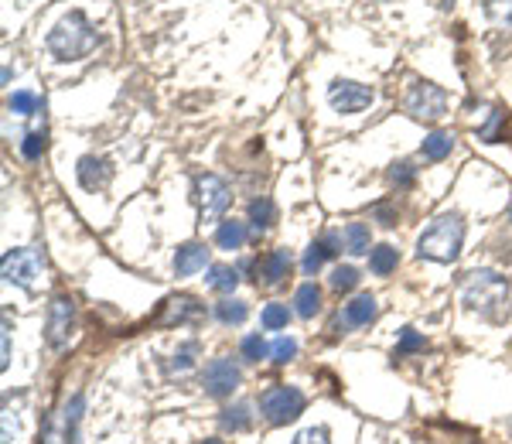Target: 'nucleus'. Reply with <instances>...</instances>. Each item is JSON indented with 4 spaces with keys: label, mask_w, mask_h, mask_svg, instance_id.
I'll return each mask as SVG.
<instances>
[{
    "label": "nucleus",
    "mask_w": 512,
    "mask_h": 444,
    "mask_svg": "<svg viewBox=\"0 0 512 444\" xmlns=\"http://www.w3.org/2000/svg\"><path fill=\"white\" fill-rule=\"evenodd\" d=\"M461 298H465L468 308L478 311L482 318L499 322L509 304V281L495 274V270H475V274H468L465 284H461Z\"/></svg>",
    "instance_id": "nucleus-1"
},
{
    "label": "nucleus",
    "mask_w": 512,
    "mask_h": 444,
    "mask_svg": "<svg viewBox=\"0 0 512 444\" xmlns=\"http://www.w3.org/2000/svg\"><path fill=\"white\" fill-rule=\"evenodd\" d=\"M96 41H99L96 28L86 21L82 11H69L52 31H48V48H52V55L62 62L86 59V55L96 48Z\"/></svg>",
    "instance_id": "nucleus-2"
},
{
    "label": "nucleus",
    "mask_w": 512,
    "mask_h": 444,
    "mask_svg": "<svg viewBox=\"0 0 512 444\" xmlns=\"http://www.w3.org/2000/svg\"><path fill=\"white\" fill-rule=\"evenodd\" d=\"M461 240H465V222L461 216H441L420 233L417 240V257L420 260H437V263H451L461 253Z\"/></svg>",
    "instance_id": "nucleus-3"
},
{
    "label": "nucleus",
    "mask_w": 512,
    "mask_h": 444,
    "mask_svg": "<svg viewBox=\"0 0 512 444\" xmlns=\"http://www.w3.org/2000/svg\"><path fill=\"white\" fill-rule=\"evenodd\" d=\"M403 110L420 123H437L448 113V93L441 86H434V82L417 79L410 82L407 96H403Z\"/></svg>",
    "instance_id": "nucleus-4"
},
{
    "label": "nucleus",
    "mask_w": 512,
    "mask_h": 444,
    "mask_svg": "<svg viewBox=\"0 0 512 444\" xmlns=\"http://www.w3.org/2000/svg\"><path fill=\"white\" fill-rule=\"evenodd\" d=\"M260 414L274 427L291 424L304 414V393L297 386H270L260 397Z\"/></svg>",
    "instance_id": "nucleus-5"
},
{
    "label": "nucleus",
    "mask_w": 512,
    "mask_h": 444,
    "mask_svg": "<svg viewBox=\"0 0 512 444\" xmlns=\"http://www.w3.org/2000/svg\"><path fill=\"white\" fill-rule=\"evenodd\" d=\"M4 281L7 284H18V287H35V281L45 270V260H41L38 250H7L4 253Z\"/></svg>",
    "instance_id": "nucleus-6"
},
{
    "label": "nucleus",
    "mask_w": 512,
    "mask_h": 444,
    "mask_svg": "<svg viewBox=\"0 0 512 444\" xmlns=\"http://www.w3.org/2000/svg\"><path fill=\"white\" fill-rule=\"evenodd\" d=\"M195 205L202 222H212L226 212L229 205V185L219 175H198L195 178Z\"/></svg>",
    "instance_id": "nucleus-7"
},
{
    "label": "nucleus",
    "mask_w": 512,
    "mask_h": 444,
    "mask_svg": "<svg viewBox=\"0 0 512 444\" xmlns=\"http://www.w3.org/2000/svg\"><path fill=\"white\" fill-rule=\"evenodd\" d=\"M373 89L362 86V82L355 79H335L332 86H328V103L335 106L338 113H359L366 110L369 103H373Z\"/></svg>",
    "instance_id": "nucleus-8"
},
{
    "label": "nucleus",
    "mask_w": 512,
    "mask_h": 444,
    "mask_svg": "<svg viewBox=\"0 0 512 444\" xmlns=\"http://www.w3.org/2000/svg\"><path fill=\"white\" fill-rule=\"evenodd\" d=\"M72 322H76V308H72V301L59 294L52 304H48V325H45V339L52 349H62V345H69L72 339Z\"/></svg>",
    "instance_id": "nucleus-9"
},
{
    "label": "nucleus",
    "mask_w": 512,
    "mask_h": 444,
    "mask_svg": "<svg viewBox=\"0 0 512 444\" xmlns=\"http://www.w3.org/2000/svg\"><path fill=\"white\" fill-rule=\"evenodd\" d=\"M239 380H243V373H239V366L233 359H212V363L202 369V390L209 393V397H229L239 386Z\"/></svg>",
    "instance_id": "nucleus-10"
},
{
    "label": "nucleus",
    "mask_w": 512,
    "mask_h": 444,
    "mask_svg": "<svg viewBox=\"0 0 512 444\" xmlns=\"http://www.w3.org/2000/svg\"><path fill=\"white\" fill-rule=\"evenodd\" d=\"M202 304H198L192 294H178V298H168L161 304V315H158V325H185V322H198L202 318Z\"/></svg>",
    "instance_id": "nucleus-11"
},
{
    "label": "nucleus",
    "mask_w": 512,
    "mask_h": 444,
    "mask_svg": "<svg viewBox=\"0 0 512 444\" xmlns=\"http://www.w3.org/2000/svg\"><path fill=\"white\" fill-rule=\"evenodd\" d=\"M373 318H376V298L373 294H359V298H352L342 308V315H338V328H362V325L373 322Z\"/></svg>",
    "instance_id": "nucleus-12"
},
{
    "label": "nucleus",
    "mask_w": 512,
    "mask_h": 444,
    "mask_svg": "<svg viewBox=\"0 0 512 444\" xmlns=\"http://www.w3.org/2000/svg\"><path fill=\"white\" fill-rule=\"evenodd\" d=\"M79 185L86 188V192H96V188H106V182H110V175H113V168H110V161L106 158H82L79 161Z\"/></svg>",
    "instance_id": "nucleus-13"
},
{
    "label": "nucleus",
    "mask_w": 512,
    "mask_h": 444,
    "mask_svg": "<svg viewBox=\"0 0 512 444\" xmlns=\"http://www.w3.org/2000/svg\"><path fill=\"white\" fill-rule=\"evenodd\" d=\"M209 263V246L205 243H185V246H178V253H175V274L178 277H192L198 274V270Z\"/></svg>",
    "instance_id": "nucleus-14"
},
{
    "label": "nucleus",
    "mask_w": 512,
    "mask_h": 444,
    "mask_svg": "<svg viewBox=\"0 0 512 444\" xmlns=\"http://www.w3.org/2000/svg\"><path fill=\"white\" fill-rule=\"evenodd\" d=\"M291 253L287 250H270L267 257L256 263V274L263 277V284H280L287 274H291Z\"/></svg>",
    "instance_id": "nucleus-15"
},
{
    "label": "nucleus",
    "mask_w": 512,
    "mask_h": 444,
    "mask_svg": "<svg viewBox=\"0 0 512 444\" xmlns=\"http://www.w3.org/2000/svg\"><path fill=\"white\" fill-rule=\"evenodd\" d=\"M338 246H342V240H338L335 233H328L325 240L311 243V250L304 253V274H318L321 263H325L328 257H335V253H338Z\"/></svg>",
    "instance_id": "nucleus-16"
},
{
    "label": "nucleus",
    "mask_w": 512,
    "mask_h": 444,
    "mask_svg": "<svg viewBox=\"0 0 512 444\" xmlns=\"http://www.w3.org/2000/svg\"><path fill=\"white\" fill-rule=\"evenodd\" d=\"M396 263H400V253H396L390 243H383V246H376V250H369V270H373L376 277L393 274Z\"/></svg>",
    "instance_id": "nucleus-17"
},
{
    "label": "nucleus",
    "mask_w": 512,
    "mask_h": 444,
    "mask_svg": "<svg viewBox=\"0 0 512 444\" xmlns=\"http://www.w3.org/2000/svg\"><path fill=\"white\" fill-rule=\"evenodd\" d=\"M318 308H321V291L315 284H301L297 287V294H294V311L301 318H315L318 315Z\"/></svg>",
    "instance_id": "nucleus-18"
},
{
    "label": "nucleus",
    "mask_w": 512,
    "mask_h": 444,
    "mask_svg": "<svg viewBox=\"0 0 512 444\" xmlns=\"http://www.w3.org/2000/svg\"><path fill=\"white\" fill-rule=\"evenodd\" d=\"M216 243L222 246V250H243L246 243V226L236 219H226L222 226L216 229Z\"/></svg>",
    "instance_id": "nucleus-19"
},
{
    "label": "nucleus",
    "mask_w": 512,
    "mask_h": 444,
    "mask_svg": "<svg viewBox=\"0 0 512 444\" xmlns=\"http://www.w3.org/2000/svg\"><path fill=\"white\" fill-rule=\"evenodd\" d=\"M451 147H454V137L451 134H444V130H434V134H427L424 137V158L427 161H444L451 154Z\"/></svg>",
    "instance_id": "nucleus-20"
},
{
    "label": "nucleus",
    "mask_w": 512,
    "mask_h": 444,
    "mask_svg": "<svg viewBox=\"0 0 512 444\" xmlns=\"http://www.w3.org/2000/svg\"><path fill=\"white\" fill-rule=\"evenodd\" d=\"M219 424L226 427V431H246V427L253 424V414H250V404H236V407H226L219 417Z\"/></svg>",
    "instance_id": "nucleus-21"
},
{
    "label": "nucleus",
    "mask_w": 512,
    "mask_h": 444,
    "mask_svg": "<svg viewBox=\"0 0 512 444\" xmlns=\"http://www.w3.org/2000/svg\"><path fill=\"white\" fill-rule=\"evenodd\" d=\"M345 250L355 253V257H359V253H369V226L366 222H349V226H345Z\"/></svg>",
    "instance_id": "nucleus-22"
},
{
    "label": "nucleus",
    "mask_w": 512,
    "mask_h": 444,
    "mask_svg": "<svg viewBox=\"0 0 512 444\" xmlns=\"http://www.w3.org/2000/svg\"><path fill=\"white\" fill-rule=\"evenodd\" d=\"M274 219H277V209H274V202H270V199H253L250 202V222H253L256 233L274 226Z\"/></svg>",
    "instance_id": "nucleus-23"
},
{
    "label": "nucleus",
    "mask_w": 512,
    "mask_h": 444,
    "mask_svg": "<svg viewBox=\"0 0 512 444\" xmlns=\"http://www.w3.org/2000/svg\"><path fill=\"white\" fill-rule=\"evenodd\" d=\"M79 421H82V397H72L65 407V434L62 444H79Z\"/></svg>",
    "instance_id": "nucleus-24"
},
{
    "label": "nucleus",
    "mask_w": 512,
    "mask_h": 444,
    "mask_svg": "<svg viewBox=\"0 0 512 444\" xmlns=\"http://www.w3.org/2000/svg\"><path fill=\"white\" fill-rule=\"evenodd\" d=\"M205 284L212 287V291H222V294H229V291H236V284H239V274L233 267H212L209 270V277H205Z\"/></svg>",
    "instance_id": "nucleus-25"
},
{
    "label": "nucleus",
    "mask_w": 512,
    "mask_h": 444,
    "mask_svg": "<svg viewBox=\"0 0 512 444\" xmlns=\"http://www.w3.org/2000/svg\"><path fill=\"white\" fill-rule=\"evenodd\" d=\"M246 315H250V308H246L243 301H219L216 304V318L222 325H243Z\"/></svg>",
    "instance_id": "nucleus-26"
},
{
    "label": "nucleus",
    "mask_w": 512,
    "mask_h": 444,
    "mask_svg": "<svg viewBox=\"0 0 512 444\" xmlns=\"http://www.w3.org/2000/svg\"><path fill=\"white\" fill-rule=\"evenodd\" d=\"M260 322L267 332H280V328H287V322H291V311H287V304H267Z\"/></svg>",
    "instance_id": "nucleus-27"
},
{
    "label": "nucleus",
    "mask_w": 512,
    "mask_h": 444,
    "mask_svg": "<svg viewBox=\"0 0 512 444\" xmlns=\"http://www.w3.org/2000/svg\"><path fill=\"white\" fill-rule=\"evenodd\" d=\"M38 106H41V100L35 93H14L11 100H7V110L11 113H18V117H31V113H38Z\"/></svg>",
    "instance_id": "nucleus-28"
},
{
    "label": "nucleus",
    "mask_w": 512,
    "mask_h": 444,
    "mask_svg": "<svg viewBox=\"0 0 512 444\" xmlns=\"http://www.w3.org/2000/svg\"><path fill=\"white\" fill-rule=\"evenodd\" d=\"M485 11L495 24L502 28H512V0H485Z\"/></svg>",
    "instance_id": "nucleus-29"
},
{
    "label": "nucleus",
    "mask_w": 512,
    "mask_h": 444,
    "mask_svg": "<svg viewBox=\"0 0 512 444\" xmlns=\"http://www.w3.org/2000/svg\"><path fill=\"white\" fill-rule=\"evenodd\" d=\"M239 349H243V359H250V363H260V359L270 352V345L263 342V335H246Z\"/></svg>",
    "instance_id": "nucleus-30"
},
{
    "label": "nucleus",
    "mask_w": 512,
    "mask_h": 444,
    "mask_svg": "<svg viewBox=\"0 0 512 444\" xmlns=\"http://www.w3.org/2000/svg\"><path fill=\"white\" fill-rule=\"evenodd\" d=\"M414 178H417V168L410 161H396L390 168V182L396 188H410V185H414Z\"/></svg>",
    "instance_id": "nucleus-31"
},
{
    "label": "nucleus",
    "mask_w": 512,
    "mask_h": 444,
    "mask_svg": "<svg viewBox=\"0 0 512 444\" xmlns=\"http://www.w3.org/2000/svg\"><path fill=\"white\" fill-rule=\"evenodd\" d=\"M270 356H274V363L277 366H284V363H291V359L297 356V342L294 339H287V335H280V339L270 345Z\"/></svg>",
    "instance_id": "nucleus-32"
},
{
    "label": "nucleus",
    "mask_w": 512,
    "mask_h": 444,
    "mask_svg": "<svg viewBox=\"0 0 512 444\" xmlns=\"http://www.w3.org/2000/svg\"><path fill=\"white\" fill-rule=\"evenodd\" d=\"M424 335H417L414 328H403L400 332V345H396V356H410V352H420L424 349Z\"/></svg>",
    "instance_id": "nucleus-33"
},
{
    "label": "nucleus",
    "mask_w": 512,
    "mask_h": 444,
    "mask_svg": "<svg viewBox=\"0 0 512 444\" xmlns=\"http://www.w3.org/2000/svg\"><path fill=\"white\" fill-rule=\"evenodd\" d=\"M41 151H45V130H31V134L21 141V154L28 161H35V158H41Z\"/></svg>",
    "instance_id": "nucleus-34"
},
{
    "label": "nucleus",
    "mask_w": 512,
    "mask_h": 444,
    "mask_svg": "<svg viewBox=\"0 0 512 444\" xmlns=\"http://www.w3.org/2000/svg\"><path fill=\"white\" fill-rule=\"evenodd\" d=\"M355 284H359V270L349 267V263H345V267H335V274H332L335 291H352Z\"/></svg>",
    "instance_id": "nucleus-35"
},
{
    "label": "nucleus",
    "mask_w": 512,
    "mask_h": 444,
    "mask_svg": "<svg viewBox=\"0 0 512 444\" xmlns=\"http://www.w3.org/2000/svg\"><path fill=\"white\" fill-rule=\"evenodd\" d=\"M291 444H332V434L328 427H304L301 434H294Z\"/></svg>",
    "instance_id": "nucleus-36"
},
{
    "label": "nucleus",
    "mask_w": 512,
    "mask_h": 444,
    "mask_svg": "<svg viewBox=\"0 0 512 444\" xmlns=\"http://www.w3.org/2000/svg\"><path fill=\"white\" fill-rule=\"evenodd\" d=\"M499 127H502V113H499V110H492L489 123H485V127L478 130V141H485V144H495V141H499Z\"/></svg>",
    "instance_id": "nucleus-37"
},
{
    "label": "nucleus",
    "mask_w": 512,
    "mask_h": 444,
    "mask_svg": "<svg viewBox=\"0 0 512 444\" xmlns=\"http://www.w3.org/2000/svg\"><path fill=\"white\" fill-rule=\"evenodd\" d=\"M195 349H198V345H195V342H188L185 349H181L178 356H175V363H171V373H185V369H192V356H195Z\"/></svg>",
    "instance_id": "nucleus-38"
},
{
    "label": "nucleus",
    "mask_w": 512,
    "mask_h": 444,
    "mask_svg": "<svg viewBox=\"0 0 512 444\" xmlns=\"http://www.w3.org/2000/svg\"><path fill=\"white\" fill-rule=\"evenodd\" d=\"M0 366H11V328L4 325V359H0Z\"/></svg>",
    "instance_id": "nucleus-39"
},
{
    "label": "nucleus",
    "mask_w": 512,
    "mask_h": 444,
    "mask_svg": "<svg viewBox=\"0 0 512 444\" xmlns=\"http://www.w3.org/2000/svg\"><path fill=\"white\" fill-rule=\"evenodd\" d=\"M202 444H222V441H216V438H209V441H202Z\"/></svg>",
    "instance_id": "nucleus-40"
}]
</instances>
